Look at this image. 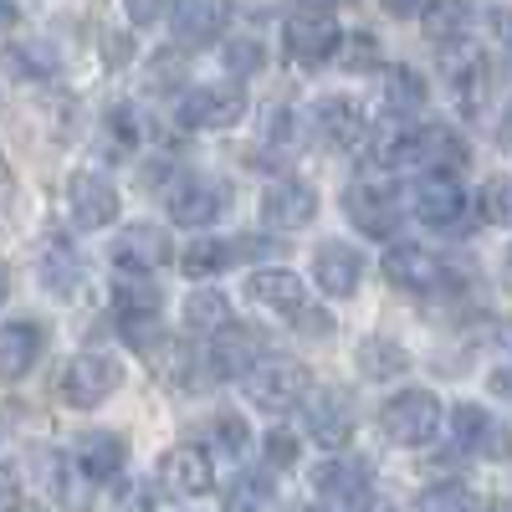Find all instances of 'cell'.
Listing matches in <instances>:
<instances>
[{"label":"cell","mask_w":512,"mask_h":512,"mask_svg":"<svg viewBox=\"0 0 512 512\" xmlns=\"http://www.w3.org/2000/svg\"><path fill=\"white\" fill-rule=\"evenodd\" d=\"M308 390H313V374L292 354H262L246 369V400L267 415H287L292 405L308 400Z\"/></svg>","instance_id":"obj_1"},{"label":"cell","mask_w":512,"mask_h":512,"mask_svg":"<svg viewBox=\"0 0 512 512\" xmlns=\"http://www.w3.org/2000/svg\"><path fill=\"white\" fill-rule=\"evenodd\" d=\"M441 425H446V410L431 390H400L379 405V431L390 446H405V451H420V446H431L441 436Z\"/></svg>","instance_id":"obj_2"},{"label":"cell","mask_w":512,"mask_h":512,"mask_svg":"<svg viewBox=\"0 0 512 512\" xmlns=\"http://www.w3.org/2000/svg\"><path fill=\"white\" fill-rule=\"evenodd\" d=\"M246 113V88L241 82H205V88H185L175 103V123L190 134H210V128H231Z\"/></svg>","instance_id":"obj_3"},{"label":"cell","mask_w":512,"mask_h":512,"mask_svg":"<svg viewBox=\"0 0 512 512\" xmlns=\"http://www.w3.org/2000/svg\"><path fill=\"white\" fill-rule=\"evenodd\" d=\"M415 216L441 236H466L472 231V195H466V185L456 175H420Z\"/></svg>","instance_id":"obj_4"},{"label":"cell","mask_w":512,"mask_h":512,"mask_svg":"<svg viewBox=\"0 0 512 512\" xmlns=\"http://www.w3.org/2000/svg\"><path fill=\"white\" fill-rule=\"evenodd\" d=\"M303 431L323 451H344L354 441V431H359L354 395L338 390V384H328V390H308V400H303Z\"/></svg>","instance_id":"obj_5"},{"label":"cell","mask_w":512,"mask_h":512,"mask_svg":"<svg viewBox=\"0 0 512 512\" xmlns=\"http://www.w3.org/2000/svg\"><path fill=\"white\" fill-rule=\"evenodd\" d=\"M344 210H349V221H354L369 241H390V236L405 226V200H400V190H395V185H379V180L349 185Z\"/></svg>","instance_id":"obj_6"},{"label":"cell","mask_w":512,"mask_h":512,"mask_svg":"<svg viewBox=\"0 0 512 512\" xmlns=\"http://www.w3.org/2000/svg\"><path fill=\"white\" fill-rule=\"evenodd\" d=\"M108 262L118 267L123 282H149V277L169 262V236H164V226H154V221L123 226V236H118L113 251H108Z\"/></svg>","instance_id":"obj_7"},{"label":"cell","mask_w":512,"mask_h":512,"mask_svg":"<svg viewBox=\"0 0 512 512\" xmlns=\"http://www.w3.org/2000/svg\"><path fill=\"white\" fill-rule=\"evenodd\" d=\"M113 390H118V364L108 354H77V359H67V369L57 379V395L72 410H98L113 400Z\"/></svg>","instance_id":"obj_8"},{"label":"cell","mask_w":512,"mask_h":512,"mask_svg":"<svg viewBox=\"0 0 512 512\" xmlns=\"http://www.w3.org/2000/svg\"><path fill=\"white\" fill-rule=\"evenodd\" d=\"M338 21L328 16V11H292L287 21H282V47H287V57L297 62V67H323V62H333V52H338Z\"/></svg>","instance_id":"obj_9"},{"label":"cell","mask_w":512,"mask_h":512,"mask_svg":"<svg viewBox=\"0 0 512 512\" xmlns=\"http://www.w3.org/2000/svg\"><path fill=\"white\" fill-rule=\"evenodd\" d=\"M164 210H169V221H175V226L205 231V226H216L226 216V190L216 180H205V175H185V180H175Z\"/></svg>","instance_id":"obj_10"},{"label":"cell","mask_w":512,"mask_h":512,"mask_svg":"<svg viewBox=\"0 0 512 512\" xmlns=\"http://www.w3.org/2000/svg\"><path fill=\"white\" fill-rule=\"evenodd\" d=\"M451 441L456 451H472V456H512V425L492 420L482 405H451Z\"/></svg>","instance_id":"obj_11"},{"label":"cell","mask_w":512,"mask_h":512,"mask_svg":"<svg viewBox=\"0 0 512 512\" xmlns=\"http://www.w3.org/2000/svg\"><path fill=\"white\" fill-rule=\"evenodd\" d=\"M313 216H318V190L308 180L282 175L262 190V221L272 231H303V226H313Z\"/></svg>","instance_id":"obj_12"},{"label":"cell","mask_w":512,"mask_h":512,"mask_svg":"<svg viewBox=\"0 0 512 512\" xmlns=\"http://www.w3.org/2000/svg\"><path fill=\"white\" fill-rule=\"evenodd\" d=\"M231 26V0H180L169 11V31L180 47H216Z\"/></svg>","instance_id":"obj_13"},{"label":"cell","mask_w":512,"mask_h":512,"mask_svg":"<svg viewBox=\"0 0 512 512\" xmlns=\"http://www.w3.org/2000/svg\"><path fill=\"white\" fill-rule=\"evenodd\" d=\"M159 482L175 492V497H205L210 487H216V466H210V451L205 446H169L164 461H159Z\"/></svg>","instance_id":"obj_14"},{"label":"cell","mask_w":512,"mask_h":512,"mask_svg":"<svg viewBox=\"0 0 512 512\" xmlns=\"http://www.w3.org/2000/svg\"><path fill=\"white\" fill-rule=\"evenodd\" d=\"M67 216L77 231H103L118 221V190L103 175H72L67 185Z\"/></svg>","instance_id":"obj_15"},{"label":"cell","mask_w":512,"mask_h":512,"mask_svg":"<svg viewBox=\"0 0 512 512\" xmlns=\"http://www.w3.org/2000/svg\"><path fill=\"white\" fill-rule=\"evenodd\" d=\"M246 297H251V303H262V308H272V313H282V318H292V323L308 313V287H303V277L287 272V267L251 272L246 277Z\"/></svg>","instance_id":"obj_16"},{"label":"cell","mask_w":512,"mask_h":512,"mask_svg":"<svg viewBox=\"0 0 512 512\" xmlns=\"http://www.w3.org/2000/svg\"><path fill=\"white\" fill-rule=\"evenodd\" d=\"M313 128H318V139L328 144V149H354L359 139H364V108H359V98H349V93H323L318 103H313Z\"/></svg>","instance_id":"obj_17"},{"label":"cell","mask_w":512,"mask_h":512,"mask_svg":"<svg viewBox=\"0 0 512 512\" xmlns=\"http://www.w3.org/2000/svg\"><path fill=\"white\" fill-rule=\"evenodd\" d=\"M364 149H369V159L379 164V169H405V164H415V144H420V123L415 118H400V113H390V118H379V123H369L364 128Z\"/></svg>","instance_id":"obj_18"},{"label":"cell","mask_w":512,"mask_h":512,"mask_svg":"<svg viewBox=\"0 0 512 512\" xmlns=\"http://www.w3.org/2000/svg\"><path fill=\"white\" fill-rule=\"evenodd\" d=\"M313 282L323 287V297H354L364 282V256L349 241H323L313 251Z\"/></svg>","instance_id":"obj_19"},{"label":"cell","mask_w":512,"mask_h":512,"mask_svg":"<svg viewBox=\"0 0 512 512\" xmlns=\"http://www.w3.org/2000/svg\"><path fill=\"white\" fill-rule=\"evenodd\" d=\"M441 277H446L441 262L415 241H395L384 251V282L400 287V292H431V287H441Z\"/></svg>","instance_id":"obj_20"},{"label":"cell","mask_w":512,"mask_h":512,"mask_svg":"<svg viewBox=\"0 0 512 512\" xmlns=\"http://www.w3.org/2000/svg\"><path fill=\"white\" fill-rule=\"evenodd\" d=\"M446 82H451L461 113L477 118V113H482V98H487V88H492V67H487V57H482L477 47H451V52H446Z\"/></svg>","instance_id":"obj_21"},{"label":"cell","mask_w":512,"mask_h":512,"mask_svg":"<svg viewBox=\"0 0 512 512\" xmlns=\"http://www.w3.org/2000/svg\"><path fill=\"white\" fill-rule=\"evenodd\" d=\"M41 349H47V328H41V323H26V318L0 323V384L26 379L36 369Z\"/></svg>","instance_id":"obj_22"},{"label":"cell","mask_w":512,"mask_h":512,"mask_svg":"<svg viewBox=\"0 0 512 512\" xmlns=\"http://www.w3.org/2000/svg\"><path fill=\"white\" fill-rule=\"evenodd\" d=\"M210 359V374H221V379H246V369L262 359V333L246 328V323H226L216 333V344L205 349Z\"/></svg>","instance_id":"obj_23"},{"label":"cell","mask_w":512,"mask_h":512,"mask_svg":"<svg viewBox=\"0 0 512 512\" xmlns=\"http://www.w3.org/2000/svg\"><path fill=\"white\" fill-rule=\"evenodd\" d=\"M313 492L349 507V502H359L364 492H374V487H369V466L354 461V456H328V461L313 466Z\"/></svg>","instance_id":"obj_24"},{"label":"cell","mask_w":512,"mask_h":512,"mask_svg":"<svg viewBox=\"0 0 512 512\" xmlns=\"http://www.w3.org/2000/svg\"><path fill=\"white\" fill-rule=\"evenodd\" d=\"M72 461H77L82 472H88V477L103 487V482H113V477L123 472V461H128V441H123V436H113V431H82V436H77Z\"/></svg>","instance_id":"obj_25"},{"label":"cell","mask_w":512,"mask_h":512,"mask_svg":"<svg viewBox=\"0 0 512 512\" xmlns=\"http://www.w3.org/2000/svg\"><path fill=\"white\" fill-rule=\"evenodd\" d=\"M415 164L425 169V175H456V180H461V169H466V144L451 134V128L425 123V128H420V144H415Z\"/></svg>","instance_id":"obj_26"},{"label":"cell","mask_w":512,"mask_h":512,"mask_svg":"<svg viewBox=\"0 0 512 512\" xmlns=\"http://www.w3.org/2000/svg\"><path fill=\"white\" fill-rule=\"evenodd\" d=\"M472 16H477L472 0H431L420 16V31H425V41H436V47H461V36L472 31Z\"/></svg>","instance_id":"obj_27"},{"label":"cell","mask_w":512,"mask_h":512,"mask_svg":"<svg viewBox=\"0 0 512 512\" xmlns=\"http://www.w3.org/2000/svg\"><path fill=\"white\" fill-rule=\"evenodd\" d=\"M226 267H236V251H231V241H221V236H195L185 251H180V272L185 277H221Z\"/></svg>","instance_id":"obj_28"},{"label":"cell","mask_w":512,"mask_h":512,"mask_svg":"<svg viewBox=\"0 0 512 512\" xmlns=\"http://www.w3.org/2000/svg\"><path fill=\"white\" fill-rule=\"evenodd\" d=\"M41 287H52L57 297H67V292H77L82 287V262H77V251L57 236V241H47V251H41Z\"/></svg>","instance_id":"obj_29"},{"label":"cell","mask_w":512,"mask_h":512,"mask_svg":"<svg viewBox=\"0 0 512 512\" xmlns=\"http://www.w3.org/2000/svg\"><path fill=\"white\" fill-rule=\"evenodd\" d=\"M98 149H103V159H134V149H139V118H134V108L113 103V108L103 113Z\"/></svg>","instance_id":"obj_30"},{"label":"cell","mask_w":512,"mask_h":512,"mask_svg":"<svg viewBox=\"0 0 512 512\" xmlns=\"http://www.w3.org/2000/svg\"><path fill=\"white\" fill-rule=\"evenodd\" d=\"M52 492H57V502H62L67 512H88V507L98 502V482L82 472L72 456H67V461H52Z\"/></svg>","instance_id":"obj_31"},{"label":"cell","mask_w":512,"mask_h":512,"mask_svg":"<svg viewBox=\"0 0 512 512\" xmlns=\"http://www.w3.org/2000/svg\"><path fill=\"white\" fill-rule=\"evenodd\" d=\"M231 323V303L221 287H195L185 297V328L190 333H221Z\"/></svg>","instance_id":"obj_32"},{"label":"cell","mask_w":512,"mask_h":512,"mask_svg":"<svg viewBox=\"0 0 512 512\" xmlns=\"http://www.w3.org/2000/svg\"><path fill=\"white\" fill-rule=\"evenodd\" d=\"M221 512H272V482H267L262 472H241V477L226 487Z\"/></svg>","instance_id":"obj_33"},{"label":"cell","mask_w":512,"mask_h":512,"mask_svg":"<svg viewBox=\"0 0 512 512\" xmlns=\"http://www.w3.org/2000/svg\"><path fill=\"white\" fill-rule=\"evenodd\" d=\"M415 512H482V502L466 482H436L415 497Z\"/></svg>","instance_id":"obj_34"},{"label":"cell","mask_w":512,"mask_h":512,"mask_svg":"<svg viewBox=\"0 0 512 512\" xmlns=\"http://www.w3.org/2000/svg\"><path fill=\"white\" fill-rule=\"evenodd\" d=\"M333 62L344 67V72H354V77L379 72V41H374L369 31H344V36H338V52H333Z\"/></svg>","instance_id":"obj_35"},{"label":"cell","mask_w":512,"mask_h":512,"mask_svg":"<svg viewBox=\"0 0 512 512\" xmlns=\"http://www.w3.org/2000/svg\"><path fill=\"white\" fill-rule=\"evenodd\" d=\"M405 364L410 359H405V349L395 344V338H364V344H359V369L369 379H395Z\"/></svg>","instance_id":"obj_36"},{"label":"cell","mask_w":512,"mask_h":512,"mask_svg":"<svg viewBox=\"0 0 512 512\" xmlns=\"http://www.w3.org/2000/svg\"><path fill=\"white\" fill-rule=\"evenodd\" d=\"M384 103H390V113L410 118L425 103V77L410 67H390V77H384Z\"/></svg>","instance_id":"obj_37"},{"label":"cell","mask_w":512,"mask_h":512,"mask_svg":"<svg viewBox=\"0 0 512 512\" xmlns=\"http://www.w3.org/2000/svg\"><path fill=\"white\" fill-rule=\"evenodd\" d=\"M144 88L149 93H185V57L180 52H154L144 67Z\"/></svg>","instance_id":"obj_38"},{"label":"cell","mask_w":512,"mask_h":512,"mask_svg":"<svg viewBox=\"0 0 512 512\" xmlns=\"http://www.w3.org/2000/svg\"><path fill=\"white\" fill-rule=\"evenodd\" d=\"M482 216L502 231H512V175H492L482 185Z\"/></svg>","instance_id":"obj_39"},{"label":"cell","mask_w":512,"mask_h":512,"mask_svg":"<svg viewBox=\"0 0 512 512\" xmlns=\"http://www.w3.org/2000/svg\"><path fill=\"white\" fill-rule=\"evenodd\" d=\"M262 62H267V52H262V41H256V36H236L231 47H226L231 77H256V72H262Z\"/></svg>","instance_id":"obj_40"},{"label":"cell","mask_w":512,"mask_h":512,"mask_svg":"<svg viewBox=\"0 0 512 512\" xmlns=\"http://www.w3.org/2000/svg\"><path fill=\"white\" fill-rule=\"evenodd\" d=\"M216 446H221L226 456H241V451H246V425H241V415H216Z\"/></svg>","instance_id":"obj_41"},{"label":"cell","mask_w":512,"mask_h":512,"mask_svg":"<svg viewBox=\"0 0 512 512\" xmlns=\"http://www.w3.org/2000/svg\"><path fill=\"white\" fill-rule=\"evenodd\" d=\"M267 461L277 466V472H282V466H292V461H297V436L272 431V436H267Z\"/></svg>","instance_id":"obj_42"},{"label":"cell","mask_w":512,"mask_h":512,"mask_svg":"<svg viewBox=\"0 0 512 512\" xmlns=\"http://www.w3.org/2000/svg\"><path fill=\"white\" fill-rule=\"evenodd\" d=\"M267 144H272V149H292V113H287V108H277V113H272Z\"/></svg>","instance_id":"obj_43"},{"label":"cell","mask_w":512,"mask_h":512,"mask_svg":"<svg viewBox=\"0 0 512 512\" xmlns=\"http://www.w3.org/2000/svg\"><path fill=\"white\" fill-rule=\"evenodd\" d=\"M123 6H128V21L134 26H149V21L164 16V0H123Z\"/></svg>","instance_id":"obj_44"},{"label":"cell","mask_w":512,"mask_h":512,"mask_svg":"<svg viewBox=\"0 0 512 512\" xmlns=\"http://www.w3.org/2000/svg\"><path fill=\"white\" fill-rule=\"evenodd\" d=\"M16 200V169L6 159V149H0V205H11Z\"/></svg>","instance_id":"obj_45"},{"label":"cell","mask_w":512,"mask_h":512,"mask_svg":"<svg viewBox=\"0 0 512 512\" xmlns=\"http://www.w3.org/2000/svg\"><path fill=\"white\" fill-rule=\"evenodd\" d=\"M349 512H395V502L379 497V492H364L359 502H349Z\"/></svg>","instance_id":"obj_46"},{"label":"cell","mask_w":512,"mask_h":512,"mask_svg":"<svg viewBox=\"0 0 512 512\" xmlns=\"http://www.w3.org/2000/svg\"><path fill=\"white\" fill-rule=\"evenodd\" d=\"M497 149L512 159V103H507V113L497 118Z\"/></svg>","instance_id":"obj_47"},{"label":"cell","mask_w":512,"mask_h":512,"mask_svg":"<svg viewBox=\"0 0 512 512\" xmlns=\"http://www.w3.org/2000/svg\"><path fill=\"white\" fill-rule=\"evenodd\" d=\"M0 512H47V507L31 502V497H11V502H0Z\"/></svg>","instance_id":"obj_48"},{"label":"cell","mask_w":512,"mask_h":512,"mask_svg":"<svg viewBox=\"0 0 512 512\" xmlns=\"http://www.w3.org/2000/svg\"><path fill=\"white\" fill-rule=\"evenodd\" d=\"M379 6L390 16H410V11H420V0H379Z\"/></svg>","instance_id":"obj_49"},{"label":"cell","mask_w":512,"mask_h":512,"mask_svg":"<svg viewBox=\"0 0 512 512\" xmlns=\"http://www.w3.org/2000/svg\"><path fill=\"white\" fill-rule=\"evenodd\" d=\"M492 390H497L502 400H512V369H497V374H492Z\"/></svg>","instance_id":"obj_50"},{"label":"cell","mask_w":512,"mask_h":512,"mask_svg":"<svg viewBox=\"0 0 512 512\" xmlns=\"http://www.w3.org/2000/svg\"><path fill=\"white\" fill-rule=\"evenodd\" d=\"M497 36H502V47H512V11H497Z\"/></svg>","instance_id":"obj_51"},{"label":"cell","mask_w":512,"mask_h":512,"mask_svg":"<svg viewBox=\"0 0 512 512\" xmlns=\"http://www.w3.org/2000/svg\"><path fill=\"white\" fill-rule=\"evenodd\" d=\"M16 26V6H11V0H0V31H11Z\"/></svg>","instance_id":"obj_52"},{"label":"cell","mask_w":512,"mask_h":512,"mask_svg":"<svg viewBox=\"0 0 512 512\" xmlns=\"http://www.w3.org/2000/svg\"><path fill=\"white\" fill-rule=\"evenodd\" d=\"M297 6H303V11H328V16H333L338 0H297Z\"/></svg>","instance_id":"obj_53"},{"label":"cell","mask_w":512,"mask_h":512,"mask_svg":"<svg viewBox=\"0 0 512 512\" xmlns=\"http://www.w3.org/2000/svg\"><path fill=\"white\" fill-rule=\"evenodd\" d=\"M6 292H11V272L0 267V303H6Z\"/></svg>","instance_id":"obj_54"},{"label":"cell","mask_w":512,"mask_h":512,"mask_svg":"<svg viewBox=\"0 0 512 512\" xmlns=\"http://www.w3.org/2000/svg\"><path fill=\"white\" fill-rule=\"evenodd\" d=\"M487 512H512V502H492V507H487Z\"/></svg>","instance_id":"obj_55"},{"label":"cell","mask_w":512,"mask_h":512,"mask_svg":"<svg viewBox=\"0 0 512 512\" xmlns=\"http://www.w3.org/2000/svg\"><path fill=\"white\" fill-rule=\"evenodd\" d=\"M502 344H512V328H502Z\"/></svg>","instance_id":"obj_56"},{"label":"cell","mask_w":512,"mask_h":512,"mask_svg":"<svg viewBox=\"0 0 512 512\" xmlns=\"http://www.w3.org/2000/svg\"><path fill=\"white\" fill-rule=\"evenodd\" d=\"M292 512H318V507H292Z\"/></svg>","instance_id":"obj_57"},{"label":"cell","mask_w":512,"mask_h":512,"mask_svg":"<svg viewBox=\"0 0 512 512\" xmlns=\"http://www.w3.org/2000/svg\"><path fill=\"white\" fill-rule=\"evenodd\" d=\"M0 436H6V415H0Z\"/></svg>","instance_id":"obj_58"},{"label":"cell","mask_w":512,"mask_h":512,"mask_svg":"<svg viewBox=\"0 0 512 512\" xmlns=\"http://www.w3.org/2000/svg\"><path fill=\"white\" fill-rule=\"evenodd\" d=\"M507 267H512V251H507Z\"/></svg>","instance_id":"obj_59"}]
</instances>
